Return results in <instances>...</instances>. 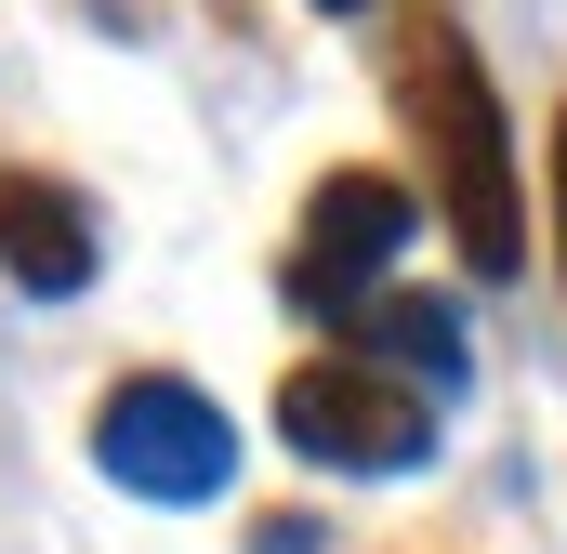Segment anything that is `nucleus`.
<instances>
[{"label":"nucleus","instance_id":"f257e3e1","mask_svg":"<svg viewBox=\"0 0 567 554\" xmlns=\"http://www.w3.org/2000/svg\"><path fill=\"white\" fill-rule=\"evenodd\" d=\"M396 106H410V133H423V158H435V212H449L462 265H475V277H515V265H528L515 145H502V93L475 80V53H462L449 13H410V27H396Z\"/></svg>","mask_w":567,"mask_h":554},{"label":"nucleus","instance_id":"f03ea898","mask_svg":"<svg viewBox=\"0 0 567 554\" xmlns=\"http://www.w3.org/2000/svg\"><path fill=\"white\" fill-rule=\"evenodd\" d=\"M278 435L303 449V462H330V475H410V462H435V410L396 383V370H370V357L290 370L278 383Z\"/></svg>","mask_w":567,"mask_h":554},{"label":"nucleus","instance_id":"7ed1b4c3","mask_svg":"<svg viewBox=\"0 0 567 554\" xmlns=\"http://www.w3.org/2000/svg\"><path fill=\"white\" fill-rule=\"evenodd\" d=\"M93 462H106L120 489H145V502H212V489L238 475V422L212 410L198 383L145 370V383H120V397L93 410Z\"/></svg>","mask_w":567,"mask_h":554},{"label":"nucleus","instance_id":"20e7f679","mask_svg":"<svg viewBox=\"0 0 567 554\" xmlns=\"http://www.w3.org/2000/svg\"><path fill=\"white\" fill-rule=\"evenodd\" d=\"M410 252V185H383V172H330L317 185V212H303V238H290V304L303 317H370V277Z\"/></svg>","mask_w":567,"mask_h":554},{"label":"nucleus","instance_id":"39448f33","mask_svg":"<svg viewBox=\"0 0 567 554\" xmlns=\"http://www.w3.org/2000/svg\"><path fill=\"white\" fill-rule=\"evenodd\" d=\"M0 277H13V290H40V304L93 290V225H80V198H66V185L0 172Z\"/></svg>","mask_w":567,"mask_h":554},{"label":"nucleus","instance_id":"423d86ee","mask_svg":"<svg viewBox=\"0 0 567 554\" xmlns=\"http://www.w3.org/2000/svg\"><path fill=\"white\" fill-rule=\"evenodd\" d=\"M357 330H370V370H396L410 397H449V383H462V317H449L435 290H370Z\"/></svg>","mask_w":567,"mask_h":554},{"label":"nucleus","instance_id":"0eeeda50","mask_svg":"<svg viewBox=\"0 0 567 554\" xmlns=\"http://www.w3.org/2000/svg\"><path fill=\"white\" fill-rule=\"evenodd\" d=\"M555 252H567V120H555Z\"/></svg>","mask_w":567,"mask_h":554},{"label":"nucleus","instance_id":"6e6552de","mask_svg":"<svg viewBox=\"0 0 567 554\" xmlns=\"http://www.w3.org/2000/svg\"><path fill=\"white\" fill-rule=\"evenodd\" d=\"M330 13H357V0H330Z\"/></svg>","mask_w":567,"mask_h":554}]
</instances>
